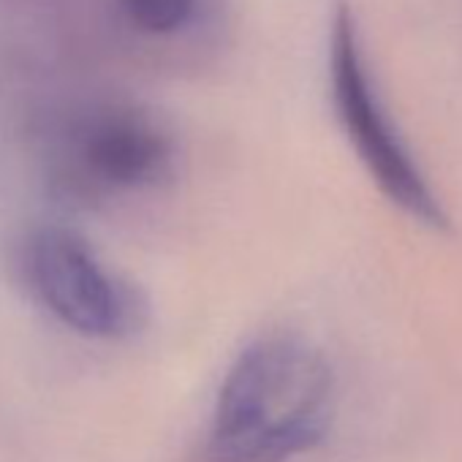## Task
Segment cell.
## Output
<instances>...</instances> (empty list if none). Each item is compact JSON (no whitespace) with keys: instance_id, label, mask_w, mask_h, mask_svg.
Wrapping results in <instances>:
<instances>
[{"instance_id":"obj_1","label":"cell","mask_w":462,"mask_h":462,"mask_svg":"<svg viewBox=\"0 0 462 462\" xmlns=\"http://www.w3.org/2000/svg\"><path fill=\"white\" fill-rule=\"evenodd\" d=\"M335 416V373L300 335H264L226 370L201 462H291L313 451Z\"/></svg>"},{"instance_id":"obj_2","label":"cell","mask_w":462,"mask_h":462,"mask_svg":"<svg viewBox=\"0 0 462 462\" xmlns=\"http://www.w3.org/2000/svg\"><path fill=\"white\" fill-rule=\"evenodd\" d=\"M23 273L44 310L77 335L117 340L144 321L139 294L71 228H36L23 248Z\"/></svg>"},{"instance_id":"obj_3","label":"cell","mask_w":462,"mask_h":462,"mask_svg":"<svg viewBox=\"0 0 462 462\" xmlns=\"http://www.w3.org/2000/svg\"><path fill=\"white\" fill-rule=\"evenodd\" d=\"M174 142L147 112L106 106L71 128L55 166L58 188L82 201L123 199L163 185Z\"/></svg>"},{"instance_id":"obj_4","label":"cell","mask_w":462,"mask_h":462,"mask_svg":"<svg viewBox=\"0 0 462 462\" xmlns=\"http://www.w3.org/2000/svg\"><path fill=\"white\" fill-rule=\"evenodd\" d=\"M332 93L343 131L381 193L416 223L443 228L446 212L381 106L362 63L354 23L346 14L337 17L332 36Z\"/></svg>"},{"instance_id":"obj_5","label":"cell","mask_w":462,"mask_h":462,"mask_svg":"<svg viewBox=\"0 0 462 462\" xmlns=\"http://www.w3.org/2000/svg\"><path fill=\"white\" fill-rule=\"evenodd\" d=\"M125 17L144 33L166 36L182 31L196 14L199 0H120Z\"/></svg>"}]
</instances>
